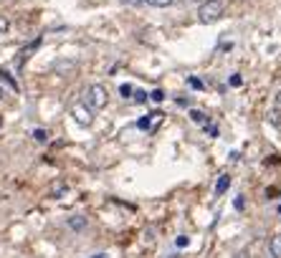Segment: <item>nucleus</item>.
<instances>
[{
    "instance_id": "0eeeda50",
    "label": "nucleus",
    "mask_w": 281,
    "mask_h": 258,
    "mask_svg": "<svg viewBox=\"0 0 281 258\" xmlns=\"http://www.w3.org/2000/svg\"><path fill=\"white\" fill-rule=\"evenodd\" d=\"M268 250H271V255H273V258H281V233L271 238V243H268Z\"/></svg>"
},
{
    "instance_id": "a211bd4d",
    "label": "nucleus",
    "mask_w": 281,
    "mask_h": 258,
    "mask_svg": "<svg viewBox=\"0 0 281 258\" xmlns=\"http://www.w3.org/2000/svg\"><path fill=\"white\" fill-rule=\"evenodd\" d=\"M205 132H208L210 137H218V127H215V124H210V127L205 124Z\"/></svg>"
},
{
    "instance_id": "7ed1b4c3",
    "label": "nucleus",
    "mask_w": 281,
    "mask_h": 258,
    "mask_svg": "<svg viewBox=\"0 0 281 258\" xmlns=\"http://www.w3.org/2000/svg\"><path fill=\"white\" fill-rule=\"evenodd\" d=\"M71 117H74V119H76L81 127H91V122H94V112H91V109H89L84 101L71 107Z\"/></svg>"
},
{
    "instance_id": "ddd939ff",
    "label": "nucleus",
    "mask_w": 281,
    "mask_h": 258,
    "mask_svg": "<svg viewBox=\"0 0 281 258\" xmlns=\"http://www.w3.org/2000/svg\"><path fill=\"white\" fill-rule=\"evenodd\" d=\"M188 84H190L195 91H203V81H200L198 76H188Z\"/></svg>"
},
{
    "instance_id": "f3484780",
    "label": "nucleus",
    "mask_w": 281,
    "mask_h": 258,
    "mask_svg": "<svg viewBox=\"0 0 281 258\" xmlns=\"http://www.w3.org/2000/svg\"><path fill=\"white\" fill-rule=\"evenodd\" d=\"M241 84H243L241 74H233V76H230V86H241Z\"/></svg>"
},
{
    "instance_id": "39448f33",
    "label": "nucleus",
    "mask_w": 281,
    "mask_h": 258,
    "mask_svg": "<svg viewBox=\"0 0 281 258\" xmlns=\"http://www.w3.org/2000/svg\"><path fill=\"white\" fill-rule=\"evenodd\" d=\"M228 187H230V175H220L218 177V182H215V195L220 197V195H225L228 192Z\"/></svg>"
},
{
    "instance_id": "6ab92c4d",
    "label": "nucleus",
    "mask_w": 281,
    "mask_h": 258,
    "mask_svg": "<svg viewBox=\"0 0 281 258\" xmlns=\"http://www.w3.org/2000/svg\"><path fill=\"white\" fill-rule=\"evenodd\" d=\"M122 3H124V6H145L147 0H122Z\"/></svg>"
},
{
    "instance_id": "6e6552de",
    "label": "nucleus",
    "mask_w": 281,
    "mask_h": 258,
    "mask_svg": "<svg viewBox=\"0 0 281 258\" xmlns=\"http://www.w3.org/2000/svg\"><path fill=\"white\" fill-rule=\"evenodd\" d=\"M190 119H193L195 124H208V117H205L200 109H190Z\"/></svg>"
},
{
    "instance_id": "a878e982",
    "label": "nucleus",
    "mask_w": 281,
    "mask_h": 258,
    "mask_svg": "<svg viewBox=\"0 0 281 258\" xmlns=\"http://www.w3.org/2000/svg\"><path fill=\"white\" fill-rule=\"evenodd\" d=\"M276 127H278V129H281V122H276Z\"/></svg>"
},
{
    "instance_id": "f257e3e1",
    "label": "nucleus",
    "mask_w": 281,
    "mask_h": 258,
    "mask_svg": "<svg viewBox=\"0 0 281 258\" xmlns=\"http://www.w3.org/2000/svg\"><path fill=\"white\" fill-rule=\"evenodd\" d=\"M107 101H109V94H107V89H104L102 84H94V86H89V89H86V99H84V104H86L91 112L104 109V107H107Z\"/></svg>"
},
{
    "instance_id": "bb28decb",
    "label": "nucleus",
    "mask_w": 281,
    "mask_h": 258,
    "mask_svg": "<svg viewBox=\"0 0 281 258\" xmlns=\"http://www.w3.org/2000/svg\"><path fill=\"white\" fill-rule=\"evenodd\" d=\"M0 127H3V119H0Z\"/></svg>"
},
{
    "instance_id": "5701e85b",
    "label": "nucleus",
    "mask_w": 281,
    "mask_h": 258,
    "mask_svg": "<svg viewBox=\"0 0 281 258\" xmlns=\"http://www.w3.org/2000/svg\"><path fill=\"white\" fill-rule=\"evenodd\" d=\"M91 258H109V255H107V253H94Z\"/></svg>"
},
{
    "instance_id": "f03ea898",
    "label": "nucleus",
    "mask_w": 281,
    "mask_h": 258,
    "mask_svg": "<svg viewBox=\"0 0 281 258\" xmlns=\"http://www.w3.org/2000/svg\"><path fill=\"white\" fill-rule=\"evenodd\" d=\"M220 16H223V3L220 0H205V3H200V8H198L200 23H215Z\"/></svg>"
},
{
    "instance_id": "aec40b11",
    "label": "nucleus",
    "mask_w": 281,
    "mask_h": 258,
    "mask_svg": "<svg viewBox=\"0 0 281 258\" xmlns=\"http://www.w3.org/2000/svg\"><path fill=\"white\" fill-rule=\"evenodd\" d=\"M273 104H276V109H281V89L276 91V96H273Z\"/></svg>"
},
{
    "instance_id": "9b49d317",
    "label": "nucleus",
    "mask_w": 281,
    "mask_h": 258,
    "mask_svg": "<svg viewBox=\"0 0 281 258\" xmlns=\"http://www.w3.org/2000/svg\"><path fill=\"white\" fill-rule=\"evenodd\" d=\"M147 99H152L155 104H160V101H165V91H162V89H155V91L147 94Z\"/></svg>"
},
{
    "instance_id": "393cba45",
    "label": "nucleus",
    "mask_w": 281,
    "mask_h": 258,
    "mask_svg": "<svg viewBox=\"0 0 281 258\" xmlns=\"http://www.w3.org/2000/svg\"><path fill=\"white\" fill-rule=\"evenodd\" d=\"M276 210H278V215H281V205H278V208H276Z\"/></svg>"
},
{
    "instance_id": "cd10ccee",
    "label": "nucleus",
    "mask_w": 281,
    "mask_h": 258,
    "mask_svg": "<svg viewBox=\"0 0 281 258\" xmlns=\"http://www.w3.org/2000/svg\"><path fill=\"white\" fill-rule=\"evenodd\" d=\"M172 258H177V255H172Z\"/></svg>"
},
{
    "instance_id": "412c9836",
    "label": "nucleus",
    "mask_w": 281,
    "mask_h": 258,
    "mask_svg": "<svg viewBox=\"0 0 281 258\" xmlns=\"http://www.w3.org/2000/svg\"><path fill=\"white\" fill-rule=\"evenodd\" d=\"M236 210H243V195L236 197Z\"/></svg>"
},
{
    "instance_id": "4468645a",
    "label": "nucleus",
    "mask_w": 281,
    "mask_h": 258,
    "mask_svg": "<svg viewBox=\"0 0 281 258\" xmlns=\"http://www.w3.org/2000/svg\"><path fill=\"white\" fill-rule=\"evenodd\" d=\"M132 99H134L137 104H145V101H147V91H142V89H137V91L132 94Z\"/></svg>"
},
{
    "instance_id": "20e7f679",
    "label": "nucleus",
    "mask_w": 281,
    "mask_h": 258,
    "mask_svg": "<svg viewBox=\"0 0 281 258\" xmlns=\"http://www.w3.org/2000/svg\"><path fill=\"white\" fill-rule=\"evenodd\" d=\"M162 117H165L162 112H150L147 117H142V119L137 122V127L145 129V132H152V129H157V127L162 124Z\"/></svg>"
},
{
    "instance_id": "dca6fc26",
    "label": "nucleus",
    "mask_w": 281,
    "mask_h": 258,
    "mask_svg": "<svg viewBox=\"0 0 281 258\" xmlns=\"http://www.w3.org/2000/svg\"><path fill=\"white\" fill-rule=\"evenodd\" d=\"M8 28H11L8 18H3V16H0V36H3V33H8Z\"/></svg>"
},
{
    "instance_id": "9d476101",
    "label": "nucleus",
    "mask_w": 281,
    "mask_h": 258,
    "mask_svg": "<svg viewBox=\"0 0 281 258\" xmlns=\"http://www.w3.org/2000/svg\"><path fill=\"white\" fill-rule=\"evenodd\" d=\"M33 139H36L38 144H46V142H49V132H46V129H33Z\"/></svg>"
},
{
    "instance_id": "2eb2a0df",
    "label": "nucleus",
    "mask_w": 281,
    "mask_h": 258,
    "mask_svg": "<svg viewBox=\"0 0 281 258\" xmlns=\"http://www.w3.org/2000/svg\"><path fill=\"white\" fill-rule=\"evenodd\" d=\"M188 243H190V238H188V235H177V240H175V245H177V248H188Z\"/></svg>"
},
{
    "instance_id": "f8f14e48",
    "label": "nucleus",
    "mask_w": 281,
    "mask_h": 258,
    "mask_svg": "<svg viewBox=\"0 0 281 258\" xmlns=\"http://www.w3.org/2000/svg\"><path fill=\"white\" fill-rule=\"evenodd\" d=\"M119 94H122L124 99H132V94H134V86H132V84H122V86H119Z\"/></svg>"
},
{
    "instance_id": "b1692460",
    "label": "nucleus",
    "mask_w": 281,
    "mask_h": 258,
    "mask_svg": "<svg viewBox=\"0 0 281 258\" xmlns=\"http://www.w3.org/2000/svg\"><path fill=\"white\" fill-rule=\"evenodd\" d=\"M3 94H6V91H3V86H0V101H3Z\"/></svg>"
},
{
    "instance_id": "4be33fe9",
    "label": "nucleus",
    "mask_w": 281,
    "mask_h": 258,
    "mask_svg": "<svg viewBox=\"0 0 281 258\" xmlns=\"http://www.w3.org/2000/svg\"><path fill=\"white\" fill-rule=\"evenodd\" d=\"M236 258H251V255H248V250H241V253H238Z\"/></svg>"
},
{
    "instance_id": "423d86ee",
    "label": "nucleus",
    "mask_w": 281,
    "mask_h": 258,
    "mask_svg": "<svg viewBox=\"0 0 281 258\" xmlns=\"http://www.w3.org/2000/svg\"><path fill=\"white\" fill-rule=\"evenodd\" d=\"M69 228L76 230V233H81V230L86 228V218H84V215H71V218H69Z\"/></svg>"
},
{
    "instance_id": "1a4fd4ad",
    "label": "nucleus",
    "mask_w": 281,
    "mask_h": 258,
    "mask_svg": "<svg viewBox=\"0 0 281 258\" xmlns=\"http://www.w3.org/2000/svg\"><path fill=\"white\" fill-rule=\"evenodd\" d=\"M175 3L177 0H147V6H152V8H170Z\"/></svg>"
}]
</instances>
